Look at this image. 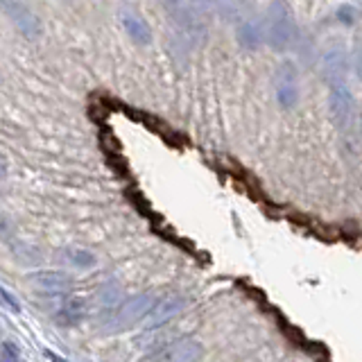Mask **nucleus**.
I'll list each match as a JSON object with an SVG mask.
<instances>
[{"mask_svg": "<svg viewBox=\"0 0 362 362\" xmlns=\"http://www.w3.org/2000/svg\"><path fill=\"white\" fill-rule=\"evenodd\" d=\"M3 362H21V354L14 342H9V339H5L3 342Z\"/></svg>", "mask_w": 362, "mask_h": 362, "instance_id": "4468645a", "label": "nucleus"}, {"mask_svg": "<svg viewBox=\"0 0 362 362\" xmlns=\"http://www.w3.org/2000/svg\"><path fill=\"white\" fill-rule=\"evenodd\" d=\"M351 64H354V71H356L358 79L362 82V39L356 41V48H354V57H351Z\"/></svg>", "mask_w": 362, "mask_h": 362, "instance_id": "2eb2a0df", "label": "nucleus"}, {"mask_svg": "<svg viewBox=\"0 0 362 362\" xmlns=\"http://www.w3.org/2000/svg\"><path fill=\"white\" fill-rule=\"evenodd\" d=\"M267 41L265 28L260 25L258 21H245L240 28H238V43L247 50H256Z\"/></svg>", "mask_w": 362, "mask_h": 362, "instance_id": "6e6552de", "label": "nucleus"}, {"mask_svg": "<svg viewBox=\"0 0 362 362\" xmlns=\"http://www.w3.org/2000/svg\"><path fill=\"white\" fill-rule=\"evenodd\" d=\"M356 9L354 7H349V5H344V7H339L337 9V21L339 23H344V25H354L356 23Z\"/></svg>", "mask_w": 362, "mask_h": 362, "instance_id": "dca6fc26", "label": "nucleus"}, {"mask_svg": "<svg viewBox=\"0 0 362 362\" xmlns=\"http://www.w3.org/2000/svg\"><path fill=\"white\" fill-rule=\"evenodd\" d=\"M14 7H16V16H14L16 28L25 34V37H37V34L41 32L37 16H34L25 5H14Z\"/></svg>", "mask_w": 362, "mask_h": 362, "instance_id": "9b49d317", "label": "nucleus"}, {"mask_svg": "<svg viewBox=\"0 0 362 362\" xmlns=\"http://www.w3.org/2000/svg\"><path fill=\"white\" fill-rule=\"evenodd\" d=\"M360 129H362V120H360Z\"/></svg>", "mask_w": 362, "mask_h": 362, "instance_id": "6ab92c4d", "label": "nucleus"}, {"mask_svg": "<svg viewBox=\"0 0 362 362\" xmlns=\"http://www.w3.org/2000/svg\"><path fill=\"white\" fill-rule=\"evenodd\" d=\"M351 66V57L342 43H333L322 52V62H320V73L328 84H342L344 77L349 73Z\"/></svg>", "mask_w": 362, "mask_h": 362, "instance_id": "f03ea898", "label": "nucleus"}, {"mask_svg": "<svg viewBox=\"0 0 362 362\" xmlns=\"http://www.w3.org/2000/svg\"><path fill=\"white\" fill-rule=\"evenodd\" d=\"M120 21H122L124 32L129 34V39L134 43L147 45V43L152 41V28H150V23H147L145 18H141L139 14H134V11H124V14L120 16Z\"/></svg>", "mask_w": 362, "mask_h": 362, "instance_id": "0eeeda50", "label": "nucleus"}, {"mask_svg": "<svg viewBox=\"0 0 362 362\" xmlns=\"http://www.w3.org/2000/svg\"><path fill=\"white\" fill-rule=\"evenodd\" d=\"M84 317V305L82 301H77V299H71V301H66L59 313H57V320H59L62 326H71V324H77L79 320Z\"/></svg>", "mask_w": 362, "mask_h": 362, "instance_id": "f8f14e48", "label": "nucleus"}, {"mask_svg": "<svg viewBox=\"0 0 362 362\" xmlns=\"http://www.w3.org/2000/svg\"><path fill=\"white\" fill-rule=\"evenodd\" d=\"M152 308H154V305H152L150 294H134V297L124 299L116 308V313H113V322L127 326L129 322H136L139 317H143L145 313H150Z\"/></svg>", "mask_w": 362, "mask_h": 362, "instance_id": "423d86ee", "label": "nucleus"}, {"mask_svg": "<svg viewBox=\"0 0 362 362\" xmlns=\"http://www.w3.org/2000/svg\"><path fill=\"white\" fill-rule=\"evenodd\" d=\"M184 303L186 301L181 299V297H173V299H165L163 303L154 305V308L150 310V324L154 326V324H161V322L170 320L173 315L184 310Z\"/></svg>", "mask_w": 362, "mask_h": 362, "instance_id": "9d476101", "label": "nucleus"}, {"mask_svg": "<svg viewBox=\"0 0 362 362\" xmlns=\"http://www.w3.org/2000/svg\"><path fill=\"white\" fill-rule=\"evenodd\" d=\"M328 107H331V116L337 122V127L349 129L356 116V100L346 82L331 86V90H328Z\"/></svg>", "mask_w": 362, "mask_h": 362, "instance_id": "7ed1b4c3", "label": "nucleus"}, {"mask_svg": "<svg viewBox=\"0 0 362 362\" xmlns=\"http://www.w3.org/2000/svg\"><path fill=\"white\" fill-rule=\"evenodd\" d=\"M274 86H276V100L283 109H294L299 105V98H301L299 73H297V66H294L292 62L283 64L276 71Z\"/></svg>", "mask_w": 362, "mask_h": 362, "instance_id": "20e7f679", "label": "nucleus"}, {"mask_svg": "<svg viewBox=\"0 0 362 362\" xmlns=\"http://www.w3.org/2000/svg\"><path fill=\"white\" fill-rule=\"evenodd\" d=\"M0 294H3V301H5V305H7L9 310H14V313H21V303H18V299H14V297H11V294H9V290H7V288H3V290H0Z\"/></svg>", "mask_w": 362, "mask_h": 362, "instance_id": "f3484780", "label": "nucleus"}, {"mask_svg": "<svg viewBox=\"0 0 362 362\" xmlns=\"http://www.w3.org/2000/svg\"><path fill=\"white\" fill-rule=\"evenodd\" d=\"M66 256H68V260H71V263L77 265V267H90V265L95 263L93 254H88L86 249H71V252H68Z\"/></svg>", "mask_w": 362, "mask_h": 362, "instance_id": "ddd939ff", "label": "nucleus"}, {"mask_svg": "<svg viewBox=\"0 0 362 362\" xmlns=\"http://www.w3.org/2000/svg\"><path fill=\"white\" fill-rule=\"evenodd\" d=\"M202 344L192 337L177 339V342L168 344L161 354H158V362H195L202 356Z\"/></svg>", "mask_w": 362, "mask_h": 362, "instance_id": "39448f33", "label": "nucleus"}, {"mask_svg": "<svg viewBox=\"0 0 362 362\" xmlns=\"http://www.w3.org/2000/svg\"><path fill=\"white\" fill-rule=\"evenodd\" d=\"M30 279L37 283L39 288H43V290L59 292V290L73 288V279L68 276V274H64V272H39V274H32Z\"/></svg>", "mask_w": 362, "mask_h": 362, "instance_id": "1a4fd4ad", "label": "nucleus"}, {"mask_svg": "<svg viewBox=\"0 0 362 362\" xmlns=\"http://www.w3.org/2000/svg\"><path fill=\"white\" fill-rule=\"evenodd\" d=\"M265 34H267V43L274 50H286L292 45V41L297 39V23L288 5L274 3L267 11L265 18Z\"/></svg>", "mask_w": 362, "mask_h": 362, "instance_id": "f257e3e1", "label": "nucleus"}, {"mask_svg": "<svg viewBox=\"0 0 362 362\" xmlns=\"http://www.w3.org/2000/svg\"><path fill=\"white\" fill-rule=\"evenodd\" d=\"M45 358H48L50 362H71V360H66V358H62L59 354H54V351H45Z\"/></svg>", "mask_w": 362, "mask_h": 362, "instance_id": "a211bd4d", "label": "nucleus"}]
</instances>
